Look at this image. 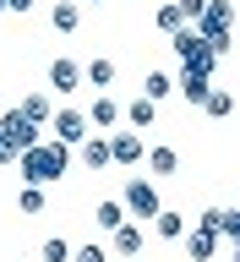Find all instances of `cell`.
<instances>
[{
  "label": "cell",
  "instance_id": "cell-1",
  "mask_svg": "<svg viewBox=\"0 0 240 262\" xmlns=\"http://www.w3.org/2000/svg\"><path fill=\"white\" fill-rule=\"evenodd\" d=\"M71 147H60V142H33L28 153H22V186H55V180H66V169H71Z\"/></svg>",
  "mask_w": 240,
  "mask_h": 262
},
{
  "label": "cell",
  "instance_id": "cell-2",
  "mask_svg": "<svg viewBox=\"0 0 240 262\" xmlns=\"http://www.w3.org/2000/svg\"><path fill=\"white\" fill-rule=\"evenodd\" d=\"M169 49L180 55V66H197V71H208V77H213V66H219V55H213V49L202 44V33H197L191 22L169 33Z\"/></svg>",
  "mask_w": 240,
  "mask_h": 262
},
{
  "label": "cell",
  "instance_id": "cell-3",
  "mask_svg": "<svg viewBox=\"0 0 240 262\" xmlns=\"http://www.w3.org/2000/svg\"><path fill=\"white\" fill-rule=\"evenodd\" d=\"M120 208H126V219H153V213L164 208V202H159V186H153L147 175H131L126 191H120Z\"/></svg>",
  "mask_w": 240,
  "mask_h": 262
},
{
  "label": "cell",
  "instance_id": "cell-4",
  "mask_svg": "<svg viewBox=\"0 0 240 262\" xmlns=\"http://www.w3.org/2000/svg\"><path fill=\"white\" fill-rule=\"evenodd\" d=\"M49 131H55V142H60V147H71V153H77L88 137H93V126H88V115H82V110H55Z\"/></svg>",
  "mask_w": 240,
  "mask_h": 262
},
{
  "label": "cell",
  "instance_id": "cell-5",
  "mask_svg": "<svg viewBox=\"0 0 240 262\" xmlns=\"http://www.w3.org/2000/svg\"><path fill=\"white\" fill-rule=\"evenodd\" d=\"M175 93L191 104V110H202V98L213 93V77L208 71H197V66H180V77H175Z\"/></svg>",
  "mask_w": 240,
  "mask_h": 262
},
{
  "label": "cell",
  "instance_id": "cell-6",
  "mask_svg": "<svg viewBox=\"0 0 240 262\" xmlns=\"http://www.w3.org/2000/svg\"><path fill=\"white\" fill-rule=\"evenodd\" d=\"M104 137H110V164H126V169H131V164H142L147 147H142L137 131H104Z\"/></svg>",
  "mask_w": 240,
  "mask_h": 262
},
{
  "label": "cell",
  "instance_id": "cell-7",
  "mask_svg": "<svg viewBox=\"0 0 240 262\" xmlns=\"http://www.w3.org/2000/svg\"><path fill=\"white\" fill-rule=\"evenodd\" d=\"M142 246H147L142 224H131V219H126V224H120V229H110V251H115V257H137Z\"/></svg>",
  "mask_w": 240,
  "mask_h": 262
},
{
  "label": "cell",
  "instance_id": "cell-8",
  "mask_svg": "<svg viewBox=\"0 0 240 262\" xmlns=\"http://www.w3.org/2000/svg\"><path fill=\"white\" fill-rule=\"evenodd\" d=\"M77 164L88 169V175H98V169H110V137H88V142L77 147Z\"/></svg>",
  "mask_w": 240,
  "mask_h": 262
},
{
  "label": "cell",
  "instance_id": "cell-9",
  "mask_svg": "<svg viewBox=\"0 0 240 262\" xmlns=\"http://www.w3.org/2000/svg\"><path fill=\"white\" fill-rule=\"evenodd\" d=\"M115 77H120V71H115V60H110V55H98V60H88V66H82V82H88V88H98V93H110V88H115Z\"/></svg>",
  "mask_w": 240,
  "mask_h": 262
},
{
  "label": "cell",
  "instance_id": "cell-10",
  "mask_svg": "<svg viewBox=\"0 0 240 262\" xmlns=\"http://www.w3.org/2000/svg\"><path fill=\"white\" fill-rule=\"evenodd\" d=\"M0 131H6V137H16L22 147H33V142H38V126H33L22 110H6V115H0Z\"/></svg>",
  "mask_w": 240,
  "mask_h": 262
},
{
  "label": "cell",
  "instance_id": "cell-11",
  "mask_svg": "<svg viewBox=\"0 0 240 262\" xmlns=\"http://www.w3.org/2000/svg\"><path fill=\"white\" fill-rule=\"evenodd\" d=\"M49 88H55V93H71V88H82V66L77 60H49Z\"/></svg>",
  "mask_w": 240,
  "mask_h": 262
},
{
  "label": "cell",
  "instance_id": "cell-12",
  "mask_svg": "<svg viewBox=\"0 0 240 262\" xmlns=\"http://www.w3.org/2000/svg\"><path fill=\"white\" fill-rule=\"evenodd\" d=\"M82 115H88V126H98V131H115V120H120V104H115L110 93H98V98H93V104H88Z\"/></svg>",
  "mask_w": 240,
  "mask_h": 262
},
{
  "label": "cell",
  "instance_id": "cell-13",
  "mask_svg": "<svg viewBox=\"0 0 240 262\" xmlns=\"http://www.w3.org/2000/svg\"><path fill=\"white\" fill-rule=\"evenodd\" d=\"M147 224H153V235H159V241H180V235H186V213H175V208H159L153 219H147Z\"/></svg>",
  "mask_w": 240,
  "mask_h": 262
},
{
  "label": "cell",
  "instance_id": "cell-14",
  "mask_svg": "<svg viewBox=\"0 0 240 262\" xmlns=\"http://www.w3.org/2000/svg\"><path fill=\"white\" fill-rule=\"evenodd\" d=\"M180 241H186V257L191 262H208L213 251H219V235H213V229H186Z\"/></svg>",
  "mask_w": 240,
  "mask_h": 262
},
{
  "label": "cell",
  "instance_id": "cell-15",
  "mask_svg": "<svg viewBox=\"0 0 240 262\" xmlns=\"http://www.w3.org/2000/svg\"><path fill=\"white\" fill-rule=\"evenodd\" d=\"M142 159H147V169H153V180H164V175H175V169H180V153H175V147H147V153H142Z\"/></svg>",
  "mask_w": 240,
  "mask_h": 262
},
{
  "label": "cell",
  "instance_id": "cell-16",
  "mask_svg": "<svg viewBox=\"0 0 240 262\" xmlns=\"http://www.w3.org/2000/svg\"><path fill=\"white\" fill-rule=\"evenodd\" d=\"M93 224H98V229H120V224H126L120 196H104V202H98V208H93Z\"/></svg>",
  "mask_w": 240,
  "mask_h": 262
},
{
  "label": "cell",
  "instance_id": "cell-17",
  "mask_svg": "<svg viewBox=\"0 0 240 262\" xmlns=\"http://www.w3.org/2000/svg\"><path fill=\"white\" fill-rule=\"evenodd\" d=\"M22 115H28L33 126H49V120H55V104H49V93H28V98H22Z\"/></svg>",
  "mask_w": 240,
  "mask_h": 262
},
{
  "label": "cell",
  "instance_id": "cell-18",
  "mask_svg": "<svg viewBox=\"0 0 240 262\" xmlns=\"http://www.w3.org/2000/svg\"><path fill=\"white\" fill-rule=\"evenodd\" d=\"M153 115H159V104H153V98H131L126 120H131V131H147V126H153Z\"/></svg>",
  "mask_w": 240,
  "mask_h": 262
},
{
  "label": "cell",
  "instance_id": "cell-19",
  "mask_svg": "<svg viewBox=\"0 0 240 262\" xmlns=\"http://www.w3.org/2000/svg\"><path fill=\"white\" fill-rule=\"evenodd\" d=\"M169 93H175V77H164V71H147L142 77V98L159 104V98H169Z\"/></svg>",
  "mask_w": 240,
  "mask_h": 262
},
{
  "label": "cell",
  "instance_id": "cell-20",
  "mask_svg": "<svg viewBox=\"0 0 240 262\" xmlns=\"http://www.w3.org/2000/svg\"><path fill=\"white\" fill-rule=\"evenodd\" d=\"M202 110H208V115H213V120H224V115H229V110H235V93H229V88H213V93H208V98H202Z\"/></svg>",
  "mask_w": 240,
  "mask_h": 262
},
{
  "label": "cell",
  "instance_id": "cell-21",
  "mask_svg": "<svg viewBox=\"0 0 240 262\" xmlns=\"http://www.w3.org/2000/svg\"><path fill=\"white\" fill-rule=\"evenodd\" d=\"M16 208L28 213V219H38V213H44V186H22V191H16Z\"/></svg>",
  "mask_w": 240,
  "mask_h": 262
},
{
  "label": "cell",
  "instance_id": "cell-22",
  "mask_svg": "<svg viewBox=\"0 0 240 262\" xmlns=\"http://www.w3.org/2000/svg\"><path fill=\"white\" fill-rule=\"evenodd\" d=\"M49 22H55V28H60V33H77L82 11H77V6H71V0H60V6H55V11H49Z\"/></svg>",
  "mask_w": 240,
  "mask_h": 262
},
{
  "label": "cell",
  "instance_id": "cell-23",
  "mask_svg": "<svg viewBox=\"0 0 240 262\" xmlns=\"http://www.w3.org/2000/svg\"><path fill=\"white\" fill-rule=\"evenodd\" d=\"M38 257H44V262H71V246H66L60 235H49V241L38 246Z\"/></svg>",
  "mask_w": 240,
  "mask_h": 262
},
{
  "label": "cell",
  "instance_id": "cell-24",
  "mask_svg": "<svg viewBox=\"0 0 240 262\" xmlns=\"http://www.w3.org/2000/svg\"><path fill=\"white\" fill-rule=\"evenodd\" d=\"M153 22H159V33H175V28H186L180 6H159V11H153Z\"/></svg>",
  "mask_w": 240,
  "mask_h": 262
},
{
  "label": "cell",
  "instance_id": "cell-25",
  "mask_svg": "<svg viewBox=\"0 0 240 262\" xmlns=\"http://www.w3.org/2000/svg\"><path fill=\"white\" fill-rule=\"evenodd\" d=\"M22 153H28V147L16 142V137H6V131H0V169H11V164L22 159Z\"/></svg>",
  "mask_w": 240,
  "mask_h": 262
},
{
  "label": "cell",
  "instance_id": "cell-26",
  "mask_svg": "<svg viewBox=\"0 0 240 262\" xmlns=\"http://www.w3.org/2000/svg\"><path fill=\"white\" fill-rule=\"evenodd\" d=\"M71 262H110V251H104V246H77V251H71Z\"/></svg>",
  "mask_w": 240,
  "mask_h": 262
},
{
  "label": "cell",
  "instance_id": "cell-27",
  "mask_svg": "<svg viewBox=\"0 0 240 262\" xmlns=\"http://www.w3.org/2000/svg\"><path fill=\"white\" fill-rule=\"evenodd\" d=\"M219 224H224V208H202L197 213V229H213V235H219Z\"/></svg>",
  "mask_w": 240,
  "mask_h": 262
},
{
  "label": "cell",
  "instance_id": "cell-28",
  "mask_svg": "<svg viewBox=\"0 0 240 262\" xmlns=\"http://www.w3.org/2000/svg\"><path fill=\"white\" fill-rule=\"evenodd\" d=\"M219 235H224V241H229V246H235V241H240V213H229V208H224V224H219Z\"/></svg>",
  "mask_w": 240,
  "mask_h": 262
},
{
  "label": "cell",
  "instance_id": "cell-29",
  "mask_svg": "<svg viewBox=\"0 0 240 262\" xmlns=\"http://www.w3.org/2000/svg\"><path fill=\"white\" fill-rule=\"evenodd\" d=\"M180 6V16H186V22H197V16H202V6H208V0H175Z\"/></svg>",
  "mask_w": 240,
  "mask_h": 262
},
{
  "label": "cell",
  "instance_id": "cell-30",
  "mask_svg": "<svg viewBox=\"0 0 240 262\" xmlns=\"http://www.w3.org/2000/svg\"><path fill=\"white\" fill-rule=\"evenodd\" d=\"M28 6H33V0H6V11H28Z\"/></svg>",
  "mask_w": 240,
  "mask_h": 262
},
{
  "label": "cell",
  "instance_id": "cell-31",
  "mask_svg": "<svg viewBox=\"0 0 240 262\" xmlns=\"http://www.w3.org/2000/svg\"><path fill=\"white\" fill-rule=\"evenodd\" d=\"M235 262H240V241H235Z\"/></svg>",
  "mask_w": 240,
  "mask_h": 262
},
{
  "label": "cell",
  "instance_id": "cell-32",
  "mask_svg": "<svg viewBox=\"0 0 240 262\" xmlns=\"http://www.w3.org/2000/svg\"><path fill=\"white\" fill-rule=\"evenodd\" d=\"M0 16H6V0H0Z\"/></svg>",
  "mask_w": 240,
  "mask_h": 262
},
{
  "label": "cell",
  "instance_id": "cell-33",
  "mask_svg": "<svg viewBox=\"0 0 240 262\" xmlns=\"http://www.w3.org/2000/svg\"><path fill=\"white\" fill-rule=\"evenodd\" d=\"M93 6H110V0H93Z\"/></svg>",
  "mask_w": 240,
  "mask_h": 262
},
{
  "label": "cell",
  "instance_id": "cell-34",
  "mask_svg": "<svg viewBox=\"0 0 240 262\" xmlns=\"http://www.w3.org/2000/svg\"><path fill=\"white\" fill-rule=\"evenodd\" d=\"M235 213H240V208H235Z\"/></svg>",
  "mask_w": 240,
  "mask_h": 262
}]
</instances>
